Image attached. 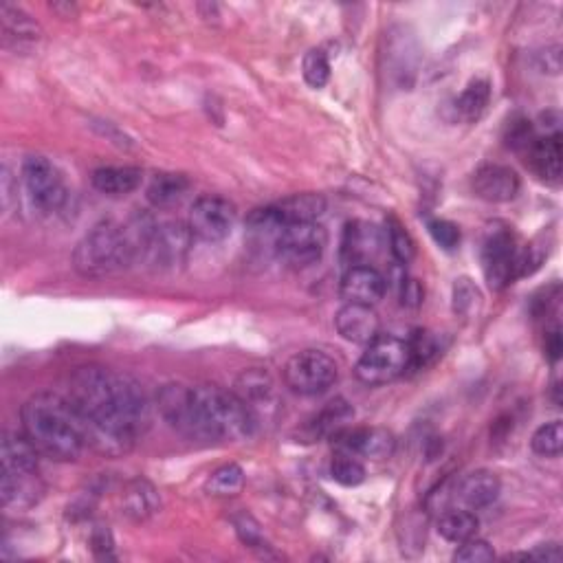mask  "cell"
Returning <instances> with one entry per match:
<instances>
[{"label":"cell","mask_w":563,"mask_h":563,"mask_svg":"<svg viewBox=\"0 0 563 563\" xmlns=\"http://www.w3.org/2000/svg\"><path fill=\"white\" fill-rule=\"evenodd\" d=\"M69 403L80 416L86 445L102 456H124L150 423V403L130 374L84 366L69 381Z\"/></svg>","instance_id":"1"},{"label":"cell","mask_w":563,"mask_h":563,"mask_svg":"<svg viewBox=\"0 0 563 563\" xmlns=\"http://www.w3.org/2000/svg\"><path fill=\"white\" fill-rule=\"evenodd\" d=\"M157 405L163 421L190 440L236 443L258 427L256 412L236 392L218 385H163Z\"/></svg>","instance_id":"2"},{"label":"cell","mask_w":563,"mask_h":563,"mask_svg":"<svg viewBox=\"0 0 563 563\" xmlns=\"http://www.w3.org/2000/svg\"><path fill=\"white\" fill-rule=\"evenodd\" d=\"M157 223L150 216H135L126 225L102 223L80 240L73 251V267L84 278H106L146 258Z\"/></svg>","instance_id":"3"},{"label":"cell","mask_w":563,"mask_h":563,"mask_svg":"<svg viewBox=\"0 0 563 563\" xmlns=\"http://www.w3.org/2000/svg\"><path fill=\"white\" fill-rule=\"evenodd\" d=\"M22 429L42 456L51 460H77L86 447L80 416L69 399L53 392H38L22 405Z\"/></svg>","instance_id":"4"},{"label":"cell","mask_w":563,"mask_h":563,"mask_svg":"<svg viewBox=\"0 0 563 563\" xmlns=\"http://www.w3.org/2000/svg\"><path fill=\"white\" fill-rule=\"evenodd\" d=\"M407 366H410L407 341L394 335H379L363 350L355 374L363 385L374 388V385H385L403 377Z\"/></svg>","instance_id":"5"},{"label":"cell","mask_w":563,"mask_h":563,"mask_svg":"<svg viewBox=\"0 0 563 563\" xmlns=\"http://www.w3.org/2000/svg\"><path fill=\"white\" fill-rule=\"evenodd\" d=\"M339 368L333 357L322 350H302L284 366V383L293 394L317 396L337 383Z\"/></svg>","instance_id":"6"},{"label":"cell","mask_w":563,"mask_h":563,"mask_svg":"<svg viewBox=\"0 0 563 563\" xmlns=\"http://www.w3.org/2000/svg\"><path fill=\"white\" fill-rule=\"evenodd\" d=\"M328 245L326 229L319 223H295L286 225L278 240H275V253L282 262L293 269H306L319 262Z\"/></svg>","instance_id":"7"},{"label":"cell","mask_w":563,"mask_h":563,"mask_svg":"<svg viewBox=\"0 0 563 563\" xmlns=\"http://www.w3.org/2000/svg\"><path fill=\"white\" fill-rule=\"evenodd\" d=\"M22 183L31 205L40 214H51L66 201V185L60 170L44 157H29L22 165Z\"/></svg>","instance_id":"8"},{"label":"cell","mask_w":563,"mask_h":563,"mask_svg":"<svg viewBox=\"0 0 563 563\" xmlns=\"http://www.w3.org/2000/svg\"><path fill=\"white\" fill-rule=\"evenodd\" d=\"M517 256L513 234L506 227L489 231L482 247V269L493 291H502L517 278Z\"/></svg>","instance_id":"9"},{"label":"cell","mask_w":563,"mask_h":563,"mask_svg":"<svg viewBox=\"0 0 563 563\" xmlns=\"http://www.w3.org/2000/svg\"><path fill=\"white\" fill-rule=\"evenodd\" d=\"M234 225L236 207L231 205L227 198L214 194L196 198L190 209V220H187V227H190L192 234L205 242L225 240Z\"/></svg>","instance_id":"10"},{"label":"cell","mask_w":563,"mask_h":563,"mask_svg":"<svg viewBox=\"0 0 563 563\" xmlns=\"http://www.w3.org/2000/svg\"><path fill=\"white\" fill-rule=\"evenodd\" d=\"M337 451H346L357 458L385 460L394 454L396 438L392 432L383 427H361V429H344L335 436Z\"/></svg>","instance_id":"11"},{"label":"cell","mask_w":563,"mask_h":563,"mask_svg":"<svg viewBox=\"0 0 563 563\" xmlns=\"http://www.w3.org/2000/svg\"><path fill=\"white\" fill-rule=\"evenodd\" d=\"M192 238L194 234L190 227L183 223L157 225L146 258H150L154 264H161V267H174V264L183 262L187 253H190Z\"/></svg>","instance_id":"12"},{"label":"cell","mask_w":563,"mask_h":563,"mask_svg":"<svg viewBox=\"0 0 563 563\" xmlns=\"http://www.w3.org/2000/svg\"><path fill=\"white\" fill-rule=\"evenodd\" d=\"M388 291V280L383 278V273L377 271L370 264H357L350 267L344 278H341L339 293L350 304H363V306H374L381 302Z\"/></svg>","instance_id":"13"},{"label":"cell","mask_w":563,"mask_h":563,"mask_svg":"<svg viewBox=\"0 0 563 563\" xmlns=\"http://www.w3.org/2000/svg\"><path fill=\"white\" fill-rule=\"evenodd\" d=\"M522 181L515 170L506 165L489 163L473 174V192L487 203H509L520 194Z\"/></svg>","instance_id":"14"},{"label":"cell","mask_w":563,"mask_h":563,"mask_svg":"<svg viewBox=\"0 0 563 563\" xmlns=\"http://www.w3.org/2000/svg\"><path fill=\"white\" fill-rule=\"evenodd\" d=\"M335 328L350 344L368 346L381 335V319L372 306L346 302L335 315Z\"/></svg>","instance_id":"15"},{"label":"cell","mask_w":563,"mask_h":563,"mask_svg":"<svg viewBox=\"0 0 563 563\" xmlns=\"http://www.w3.org/2000/svg\"><path fill=\"white\" fill-rule=\"evenodd\" d=\"M42 482L36 473L0 469V500L5 509H31L40 500Z\"/></svg>","instance_id":"16"},{"label":"cell","mask_w":563,"mask_h":563,"mask_svg":"<svg viewBox=\"0 0 563 563\" xmlns=\"http://www.w3.org/2000/svg\"><path fill=\"white\" fill-rule=\"evenodd\" d=\"M502 484L500 478L495 476L493 471L480 469L469 473L467 478H462L458 489H456V498L462 502V506L469 511H480L487 509L495 500L500 498Z\"/></svg>","instance_id":"17"},{"label":"cell","mask_w":563,"mask_h":563,"mask_svg":"<svg viewBox=\"0 0 563 563\" xmlns=\"http://www.w3.org/2000/svg\"><path fill=\"white\" fill-rule=\"evenodd\" d=\"M524 154H526V163H531V168L539 179L548 185H559L561 159H563L561 135L537 137Z\"/></svg>","instance_id":"18"},{"label":"cell","mask_w":563,"mask_h":563,"mask_svg":"<svg viewBox=\"0 0 563 563\" xmlns=\"http://www.w3.org/2000/svg\"><path fill=\"white\" fill-rule=\"evenodd\" d=\"M383 247V238L379 234V229L368 223H350L346 227L344 242H341V253H344V260L352 264H366L370 258H374Z\"/></svg>","instance_id":"19"},{"label":"cell","mask_w":563,"mask_h":563,"mask_svg":"<svg viewBox=\"0 0 563 563\" xmlns=\"http://www.w3.org/2000/svg\"><path fill=\"white\" fill-rule=\"evenodd\" d=\"M271 209L282 227L295 223H317V218L326 212V201L319 194H295L271 205Z\"/></svg>","instance_id":"20"},{"label":"cell","mask_w":563,"mask_h":563,"mask_svg":"<svg viewBox=\"0 0 563 563\" xmlns=\"http://www.w3.org/2000/svg\"><path fill=\"white\" fill-rule=\"evenodd\" d=\"M121 506H124V513L130 520L143 522L159 511V491L154 489V484L146 478H137L128 482L124 495H121Z\"/></svg>","instance_id":"21"},{"label":"cell","mask_w":563,"mask_h":563,"mask_svg":"<svg viewBox=\"0 0 563 563\" xmlns=\"http://www.w3.org/2000/svg\"><path fill=\"white\" fill-rule=\"evenodd\" d=\"M40 451L33 447L27 436L5 434L3 447H0V469L5 471H38Z\"/></svg>","instance_id":"22"},{"label":"cell","mask_w":563,"mask_h":563,"mask_svg":"<svg viewBox=\"0 0 563 563\" xmlns=\"http://www.w3.org/2000/svg\"><path fill=\"white\" fill-rule=\"evenodd\" d=\"M0 20H3V36L7 44H16V49L31 47L42 36L38 22H33L25 11L11 5L0 7Z\"/></svg>","instance_id":"23"},{"label":"cell","mask_w":563,"mask_h":563,"mask_svg":"<svg viewBox=\"0 0 563 563\" xmlns=\"http://www.w3.org/2000/svg\"><path fill=\"white\" fill-rule=\"evenodd\" d=\"M352 418H355V410H352V405L346 399L330 401L324 410L308 423L306 427L308 438L317 440L326 436H337L339 432H344Z\"/></svg>","instance_id":"24"},{"label":"cell","mask_w":563,"mask_h":563,"mask_svg":"<svg viewBox=\"0 0 563 563\" xmlns=\"http://www.w3.org/2000/svg\"><path fill=\"white\" fill-rule=\"evenodd\" d=\"M93 187L102 194L108 196H126L130 192H135L137 187L141 185V170L139 168H97L91 176Z\"/></svg>","instance_id":"25"},{"label":"cell","mask_w":563,"mask_h":563,"mask_svg":"<svg viewBox=\"0 0 563 563\" xmlns=\"http://www.w3.org/2000/svg\"><path fill=\"white\" fill-rule=\"evenodd\" d=\"M190 190V179L183 174L161 172L148 185V201L154 207H172Z\"/></svg>","instance_id":"26"},{"label":"cell","mask_w":563,"mask_h":563,"mask_svg":"<svg viewBox=\"0 0 563 563\" xmlns=\"http://www.w3.org/2000/svg\"><path fill=\"white\" fill-rule=\"evenodd\" d=\"M480 528V520L476 513H471L469 509L460 511H443L438 520V533L443 539L451 544H462L467 539L476 537Z\"/></svg>","instance_id":"27"},{"label":"cell","mask_w":563,"mask_h":563,"mask_svg":"<svg viewBox=\"0 0 563 563\" xmlns=\"http://www.w3.org/2000/svg\"><path fill=\"white\" fill-rule=\"evenodd\" d=\"M236 394L245 401L251 410L260 401H269L273 396V381L267 372L258 368L245 370L236 381Z\"/></svg>","instance_id":"28"},{"label":"cell","mask_w":563,"mask_h":563,"mask_svg":"<svg viewBox=\"0 0 563 563\" xmlns=\"http://www.w3.org/2000/svg\"><path fill=\"white\" fill-rule=\"evenodd\" d=\"M491 102L489 80H473L456 102V110L465 121H478Z\"/></svg>","instance_id":"29"},{"label":"cell","mask_w":563,"mask_h":563,"mask_svg":"<svg viewBox=\"0 0 563 563\" xmlns=\"http://www.w3.org/2000/svg\"><path fill=\"white\" fill-rule=\"evenodd\" d=\"M205 489L209 495H216V498H231V495H238L245 489V471L238 465H223L218 467L212 476H209Z\"/></svg>","instance_id":"30"},{"label":"cell","mask_w":563,"mask_h":563,"mask_svg":"<svg viewBox=\"0 0 563 563\" xmlns=\"http://www.w3.org/2000/svg\"><path fill=\"white\" fill-rule=\"evenodd\" d=\"M330 476L339 482L341 487H359L366 480V469H363L361 460L346 451H337L333 462H330Z\"/></svg>","instance_id":"31"},{"label":"cell","mask_w":563,"mask_h":563,"mask_svg":"<svg viewBox=\"0 0 563 563\" xmlns=\"http://www.w3.org/2000/svg\"><path fill=\"white\" fill-rule=\"evenodd\" d=\"M407 352H410V366H407V372L423 370L436 359L438 344L432 333H427V330H416V333L407 339Z\"/></svg>","instance_id":"32"},{"label":"cell","mask_w":563,"mask_h":563,"mask_svg":"<svg viewBox=\"0 0 563 563\" xmlns=\"http://www.w3.org/2000/svg\"><path fill=\"white\" fill-rule=\"evenodd\" d=\"M531 447L542 458H559L563 449V425L561 421L546 423L531 438Z\"/></svg>","instance_id":"33"},{"label":"cell","mask_w":563,"mask_h":563,"mask_svg":"<svg viewBox=\"0 0 563 563\" xmlns=\"http://www.w3.org/2000/svg\"><path fill=\"white\" fill-rule=\"evenodd\" d=\"M304 82L311 88H324L330 80V62L322 49H311L302 62Z\"/></svg>","instance_id":"34"},{"label":"cell","mask_w":563,"mask_h":563,"mask_svg":"<svg viewBox=\"0 0 563 563\" xmlns=\"http://www.w3.org/2000/svg\"><path fill=\"white\" fill-rule=\"evenodd\" d=\"M388 242L394 260H399L401 264L412 262V258L416 256L414 240L410 234H407V229L399 223V220H390L388 223Z\"/></svg>","instance_id":"35"},{"label":"cell","mask_w":563,"mask_h":563,"mask_svg":"<svg viewBox=\"0 0 563 563\" xmlns=\"http://www.w3.org/2000/svg\"><path fill=\"white\" fill-rule=\"evenodd\" d=\"M429 234L436 240V245L443 247L445 251H454L460 245V227L451 223V220H443V218H436V220H429Z\"/></svg>","instance_id":"36"},{"label":"cell","mask_w":563,"mask_h":563,"mask_svg":"<svg viewBox=\"0 0 563 563\" xmlns=\"http://www.w3.org/2000/svg\"><path fill=\"white\" fill-rule=\"evenodd\" d=\"M460 548L456 550L454 559L456 561H467V563H482V561H493L495 559V550L489 542H484V539L478 537H471L467 542L458 544Z\"/></svg>","instance_id":"37"},{"label":"cell","mask_w":563,"mask_h":563,"mask_svg":"<svg viewBox=\"0 0 563 563\" xmlns=\"http://www.w3.org/2000/svg\"><path fill=\"white\" fill-rule=\"evenodd\" d=\"M234 526H236V533L242 544L249 548L262 546V528L249 513H240L238 517H234Z\"/></svg>","instance_id":"38"},{"label":"cell","mask_w":563,"mask_h":563,"mask_svg":"<svg viewBox=\"0 0 563 563\" xmlns=\"http://www.w3.org/2000/svg\"><path fill=\"white\" fill-rule=\"evenodd\" d=\"M506 139H509V146L513 150L526 152L528 148H531V143L537 139V135H535V130L531 126V121L522 119V121H515V124H511L509 137H506Z\"/></svg>","instance_id":"39"},{"label":"cell","mask_w":563,"mask_h":563,"mask_svg":"<svg viewBox=\"0 0 563 563\" xmlns=\"http://www.w3.org/2000/svg\"><path fill=\"white\" fill-rule=\"evenodd\" d=\"M473 297H478V291L473 289L469 280H458L454 286V300H456V311L467 313L473 306Z\"/></svg>","instance_id":"40"},{"label":"cell","mask_w":563,"mask_h":563,"mask_svg":"<svg viewBox=\"0 0 563 563\" xmlns=\"http://www.w3.org/2000/svg\"><path fill=\"white\" fill-rule=\"evenodd\" d=\"M423 286L418 280H412V278H407L403 280V286H401V302L405 306H418L423 302Z\"/></svg>","instance_id":"41"},{"label":"cell","mask_w":563,"mask_h":563,"mask_svg":"<svg viewBox=\"0 0 563 563\" xmlns=\"http://www.w3.org/2000/svg\"><path fill=\"white\" fill-rule=\"evenodd\" d=\"M542 69H544V73H550V75H557L561 71V47H559V44H555V47H548L542 53Z\"/></svg>","instance_id":"42"},{"label":"cell","mask_w":563,"mask_h":563,"mask_svg":"<svg viewBox=\"0 0 563 563\" xmlns=\"http://www.w3.org/2000/svg\"><path fill=\"white\" fill-rule=\"evenodd\" d=\"M524 557H531V559H546V561H559L561 559V548L557 544H544L535 548L533 553H526Z\"/></svg>","instance_id":"43"},{"label":"cell","mask_w":563,"mask_h":563,"mask_svg":"<svg viewBox=\"0 0 563 563\" xmlns=\"http://www.w3.org/2000/svg\"><path fill=\"white\" fill-rule=\"evenodd\" d=\"M546 352L553 361H557L561 357V330L559 328L550 330V333L546 335Z\"/></svg>","instance_id":"44"}]
</instances>
